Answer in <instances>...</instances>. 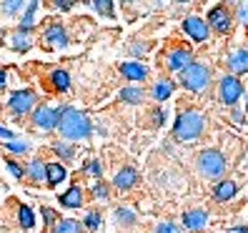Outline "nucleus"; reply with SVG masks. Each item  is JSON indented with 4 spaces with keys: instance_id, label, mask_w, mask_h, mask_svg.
<instances>
[{
    "instance_id": "1",
    "label": "nucleus",
    "mask_w": 248,
    "mask_h": 233,
    "mask_svg": "<svg viewBox=\"0 0 248 233\" xmlns=\"http://www.w3.org/2000/svg\"><path fill=\"white\" fill-rule=\"evenodd\" d=\"M58 130H61V136L68 138V140H83L93 133V125H91V118L85 113H80L78 108H58Z\"/></svg>"
},
{
    "instance_id": "2",
    "label": "nucleus",
    "mask_w": 248,
    "mask_h": 233,
    "mask_svg": "<svg viewBox=\"0 0 248 233\" xmlns=\"http://www.w3.org/2000/svg\"><path fill=\"white\" fill-rule=\"evenodd\" d=\"M203 128H206V115L201 110H183L176 118L173 133H176L178 140H193L203 133Z\"/></svg>"
},
{
    "instance_id": "3",
    "label": "nucleus",
    "mask_w": 248,
    "mask_h": 233,
    "mask_svg": "<svg viewBox=\"0 0 248 233\" xmlns=\"http://www.w3.org/2000/svg\"><path fill=\"white\" fill-rule=\"evenodd\" d=\"M181 83H183V88L186 91H191V93H203L211 85V68L206 63H191L183 73H181Z\"/></svg>"
},
{
    "instance_id": "4",
    "label": "nucleus",
    "mask_w": 248,
    "mask_h": 233,
    "mask_svg": "<svg viewBox=\"0 0 248 233\" xmlns=\"http://www.w3.org/2000/svg\"><path fill=\"white\" fill-rule=\"evenodd\" d=\"M196 168H198V173H201L203 178H221L223 173H226V168H228L226 166V155L221 151L208 148V151H203L198 155Z\"/></svg>"
},
{
    "instance_id": "5",
    "label": "nucleus",
    "mask_w": 248,
    "mask_h": 233,
    "mask_svg": "<svg viewBox=\"0 0 248 233\" xmlns=\"http://www.w3.org/2000/svg\"><path fill=\"white\" fill-rule=\"evenodd\" d=\"M218 95L226 106H236L241 95H243V85L236 76H223L221 78V85H218Z\"/></svg>"
},
{
    "instance_id": "6",
    "label": "nucleus",
    "mask_w": 248,
    "mask_h": 233,
    "mask_svg": "<svg viewBox=\"0 0 248 233\" xmlns=\"http://www.w3.org/2000/svg\"><path fill=\"white\" fill-rule=\"evenodd\" d=\"M8 108L16 115H25V113L35 110V93L33 91H16V93H10Z\"/></svg>"
},
{
    "instance_id": "7",
    "label": "nucleus",
    "mask_w": 248,
    "mask_h": 233,
    "mask_svg": "<svg viewBox=\"0 0 248 233\" xmlns=\"http://www.w3.org/2000/svg\"><path fill=\"white\" fill-rule=\"evenodd\" d=\"M191 63H193V55H191V50H186V48H173L166 55V68L170 73H183Z\"/></svg>"
},
{
    "instance_id": "8",
    "label": "nucleus",
    "mask_w": 248,
    "mask_h": 233,
    "mask_svg": "<svg viewBox=\"0 0 248 233\" xmlns=\"http://www.w3.org/2000/svg\"><path fill=\"white\" fill-rule=\"evenodd\" d=\"M58 108H48V106H38L33 110V125H38L40 130H53L58 128Z\"/></svg>"
},
{
    "instance_id": "9",
    "label": "nucleus",
    "mask_w": 248,
    "mask_h": 233,
    "mask_svg": "<svg viewBox=\"0 0 248 233\" xmlns=\"http://www.w3.org/2000/svg\"><path fill=\"white\" fill-rule=\"evenodd\" d=\"M183 31L191 35L196 43H203L208 38V33H211V28H208V23L203 20V18H198V16H191V18H186V23H183Z\"/></svg>"
},
{
    "instance_id": "10",
    "label": "nucleus",
    "mask_w": 248,
    "mask_h": 233,
    "mask_svg": "<svg viewBox=\"0 0 248 233\" xmlns=\"http://www.w3.org/2000/svg\"><path fill=\"white\" fill-rule=\"evenodd\" d=\"M208 28H213L216 33H228L231 31V13L221 5V8H213L208 13Z\"/></svg>"
},
{
    "instance_id": "11",
    "label": "nucleus",
    "mask_w": 248,
    "mask_h": 233,
    "mask_svg": "<svg viewBox=\"0 0 248 233\" xmlns=\"http://www.w3.org/2000/svg\"><path fill=\"white\" fill-rule=\"evenodd\" d=\"M183 226L188 231H203L208 226V213L203 208H193V211H186L183 213Z\"/></svg>"
},
{
    "instance_id": "12",
    "label": "nucleus",
    "mask_w": 248,
    "mask_h": 233,
    "mask_svg": "<svg viewBox=\"0 0 248 233\" xmlns=\"http://www.w3.org/2000/svg\"><path fill=\"white\" fill-rule=\"evenodd\" d=\"M121 73H123V78L128 80H145V76H148V68H145L143 63L138 61H128V63H121Z\"/></svg>"
},
{
    "instance_id": "13",
    "label": "nucleus",
    "mask_w": 248,
    "mask_h": 233,
    "mask_svg": "<svg viewBox=\"0 0 248 233\" xmlns=\"http://www.w3.org/2000/svg\"><path fill=\"white\" fill-rule=\"evenodd\" d=\"M43 38H46V43L50 48H65L68 46V33H65L63 25H50Z\"/></svg>"
},
{
    "instance_id": "14",
    "label": "nucleus",
    "mask_w": 248,
    "mask_h": 233,
    "mask_svg": "<svg viewBox=\"0 0 248 233\" xmlns=\"http://www.w3.org/2000/svg\"><path fill=\"white\" fill-rule=\"evenodd\" d=\"M136 181H138V173H136V168H121L118 173H115V178H113V186L115 188H121V191H128V188H133L136 186Z\"/></svg>"
},
{
    "instance_id": "15",
    "label": "nucleus",
    "mask_w": 248,
    "mask_h": 233,
    "mask_svg": "<svg viewBox=\"0 0 248 233\" xmlns=\"http://www.w3.org/2000/svg\"><path fill=\"white\" fill-rule=\"evenodd\" d=\"M231 73H248V48H238L228 55Z\"/></svg>"
},
{
    "instance_id": "16",
    "label": "nucleus",
    "mask_w": 248,
    "mask_h": 233,
    "mask_svg": "<svg viewBox=\"0 0 248 233\" xmlns=\"http://www.w3.org/2000/svg\"><path fill=\"white\" fill-rule=\"evenodd\" d=\"M80 203H83V188L80 186H70L61 196V206H65V208H80Z\"/></svg>"
},
{
    "instance_id": "17",
    "label": "nucleus",
    "mask_w": 248,
    "mask_h": 233,
    "mask_svg": "<svg viewBox=\"0 0 248 233\" xmlns=\"http://www.w3.org/2000/svg\"><path fill=\"white\" fill-rule=\"evenodd\" d=\"M46 173H48V183L50 186H61L68 176V171L63 163H46Z\"/></svg>"
},
{
    "instance_id": "18",
    "label": "nucleus",
    "mask_w": 248,
    "mask_h": 233,
    "mask_svg": "<svg viewBox=\"0 0 248 233\" xmlns=\"http://www.w3.org/2000/svg\"><path fill=\"white\" fill-rule=\"evenodd\" d=\"M236 191H238V186L233 181H221L213 188V196H216V201H231L233 196H236Z\"/></svg>"
},
{
    "instance_id": "19",
    "label": "nucleus",
    "mask_w": 248,
    "mask_h": 233,
    "mask_svg": "<svg viewBox=\"0 0 248 233\" xmlns=\"http://www.w3.org/2000/svg\"><path fill=\"white\" fill-rule=\"evenodd\" d=\"M25 176L31 178L33 183H40V181H46L48 178V173H46V163L43 161H31L25 168Z\"/></svg>"
},
{
    "instance_id": "20",
    "label": "nucleus",
    "mask_w": 248,
    "mask_h": 233,
    "mask_svg": "<svg viewBox=\"0 0 248 233\" xmlns=\"http://www.w3.org/2000/svg\"><path fill=\"white\" fill-rule=\"evenodd\" d=\"M151 93H153L155 100H166V98L173 93V83H170L168 78H160V80L153 85V91H151Z\"/></svg>"
},
{
    "instance_id": "21",
    "label": "nucleus",
    "mask_w": 248,
    "mask_h": 233,
    "mask_svg": "<svg viewBox=\"0 0 248 233\" xmlns=\"http://www.w3.org/2000/svg\"><path fill=\"white\" fill-rule=\"evenodd\" d=\"M121 100H125V103H140L143 100V88L140 85H128V88L121 91Z\"/></svg>"
},
{
    "instance_id": "22",
    "label": "nucleus",
    "mask_w": 248,
    "mask_h": 233,
    "mask_svg": "<svg viewBox=\"0 0 248 233\" xmlns=\"http://www.w3.org/2000/svg\"><path fill=\"white\" fill-rule=\"evenodd\" d=\"M50 83H53L55 91H68L70 88V76L65 70H53L50 73Z\"/></svg>"
},
{
    "instance_id": "23",
    "label": "nucleus",
    "mask_w": 248,
    "mask_h": 233,
    "mask_svg": "<svg viewBox=\"0 0 248 233\" xmlns=\"http://www.w3.org/2000/svg\"><path fill=\"white\" fill-rule=\"evenodd\" d=\"M53 233H80V223L70 221V218H63V221L53 223Z\"/></svg>"
},
{
    "instance_id": "24",
    "label": "nucleus",
    "mask_w": 248,
    "mask_h": 233,
    "mask_svg": "<svg viewBox=\"0 0 248 233\" xmlns=\"http://www.w3.org/2000/svg\"><path fill=\"white\" fill-rule=\"evenodd\" d=\"M35 10H38V3H28V10H25V16H23V20H20V28H18L20 33H31Z\"/></svg>"
},
{
    "instance_id": "25",
    "label": "nucleus",
    "mask_w": 248,
    "mask_h": 233,
    "mask_svg": "<svg viewBox=\"0 0 248 233\" xmlns=\"http://www.w3.org/2000/svg\"><path fill=\"white\" fill-rule=\"evenodd\" d=\"M115 221L125 223V226H133L136 223V213L130 208H125V206H121V208H115Z\"/></svg>"
},
{
    "instance_id": "26",
    "label": "nucleus",
    "mask_w": 248,
    "mask_h": 233,
    "mask_svg": "<svg viewBox=\"0 0 248 233\" xmlns=\"http://www.w3.org/2000/svg\"><path fill=\"white\" fill-rule=\"evenodd\" d=\"M18 218H20V226H23V228H33V226H35V216H33L31 206H20Z\"/></svg>"
},
{
    "instance_id": "27",
    "label": "nucleus",
    "mask_w": 248,
    "mask_h": 233,
    "mask_svg": "<svg viewBox=\"0 0 248 233\" xmlns=\"http://www.w3.org/2000/svg\"><path fill=\"white\" fill-rule=\"evenodd\" d=\"M10 46L13 48H16V50H28V48H31V38H28V33H16V35H13L10 38Z\"/></svg>"
},
{
    "instance_id": "28",
    "label": "nucleus",
    "mask_w": 248,
    "mask_h": 233,
    "mask_svg": "<svg viewBox=\"0 0 248 233\" xmlns=\"http://www.w3.org/2000/svg\"><path fill=\"white\" fill-rule=\"evenodd\" d=\"M98 13H103V16H113V3L110 0H95V3H91Z\"/></svg>"
},
{
    "instance_id": "29",
    "label": "nucleus",
    "mask_w": 248,
    "mask_h": 233,
    "mask_svg": "<svg viewBox=\"0 0 248 233\" xmlns=\"http://www.w3.org/2000/svg\"><path fill=\"white\" fill-rule=\"evenodd\" d=\"M53 151L61 155V158H65V161H68V158H73V148H70L68 143H55V145H53Z\"/></svg>"
},
{
    "instance_id": "30",
    "label": "nucleus",
    "mask_w": 248,
    "mask_h": 233,
    "mask_svg": "<svg viewBox=\"0 0 248 233\" xmlns=\"http://www.w3.org/2000/svg\"><path fill=\"white\" fill-rule=\"evenodd\" d=\"M8 151L10 153H25L28 151V143L25 140H8Z\"/></svg>"
},
{
    "instance_id": "31",
    "label": "nucleus",
    "mask_w": 248,
    "mask_h": 233,
    "mask_svg": "<svg viewBox=\"0 0 248 233\" xmlns=\"http://www.w3.org/2000/svg\"><path fill=\"white\" fill-rule=\"evenodd\" d=\"M83 226H88L91 231H95V228L100 226V213H95V211L88 213V216H85V223H83Z\"/></svg>"
},
{
    "instance_id": "32",
    "label": "nucleus",
    "mask_w": 248,
    "mask_h": 233,
    "mask_svg": "<svg viewBox=\"0 0 248 233\" xmlns=\"http://www.w3.org/2000/svg\"><path fill=\"white\" fill-rule=\"evenodd\" d=\"M5 166H8V171H10L16 178H23V176H25V168H20V163H16V161H8Z\"/></svg>"
},
{
    "instance_id": "33",
    "label": "nucleus",
    "mask_w": 248,
    "mask_h": 233,
    "mask_svg": "<svg viewBox=\"0 0 248 233\" xmlns=\"http://www.w3.org/2000/svg\"><path fill=\"white\" fill-rule=\"evenodd\" d=\"M85 173H91V176H100V173H103V166H100V161H88Z\"/></svg>"
},
{
    "instance_id": "34",
    "label": "nucleus",
    "mask_w": 248,
    "mask_h": 233,
    "mask_svg": "<svg viewBox=\"0 0 248 233\" xmlns=\"http://www.w3.org/2000/svg\"><path fill=\"white\" fill-rule=\"evenodd\" d=\"M155 233H181V231H178V226H176V223L166 221V223H160V226L155 228Z\"/></svg>"
},
{
    "instance_id": "35",
    "label": "nucleus",
    "mask_w": 248,
    "mask_h": 233,
    "mask_svg": "<svg viewBox=\"0 0 248 233\" xmlns=\"http://www.w3.org/2000/svg\"><path fill=\"white\" fill-rule=\"evenodd\" d=\"M20 5H23L20 0H8V3H3V10H5V13H18Z\"/></svg>"
},
{
    "instance_id": "36",
    "label": "nucleus",
    "mask_w": 248,
    "mask_h": 233,
    "mask_svg": "<svg viewBox=\"0 0 248 233\" xmlns=\"http://www.w3.org/2000/svg\"><path fill=\"white\" fill-rule=\"evenodd\" d=\"M93 196H95V198H108V188H106L103 183H95V186H93Z\"/></svg>"
},
{
    "instance_id": "37",
    "label": "nucleus",
    "mask_w": 248,
    "mask_h": 233,
    "mask_svg": "<svg viewBox=\"0 0 248 233\" xmlns=\"http://www.w3.org/2000/svg\"><path fill=\"white\" fill-rule=\"evenodd\" d=\"M238 20L241 23H248V3H241L238 5Z\"/></svg>"
},
{
    "instance_id": "38",
    "label": "nucleus",
    "mask_w": 248,
    "mask_h": 233,
    "mask_svg": "<svg viewBox=\"0 0 248 233\" xmlns=\"http://www.w3.org/2000/svg\"><path fill=\"white\" fill-rule=\"evenodd\" d=\"M145 50H148V46H145V43H136V46H130V53H133V55H143Z\"/></svg>"
},
{
    "instance_id": "39",
    "label": "nucleus",
    "mask_w": 248,
    "mask_h": 233,
    "mask_svg": "<svg viewBox=\"0 0 248 233\" xmlns=\"http://www.w3.org/2000/svg\"><path fill=\"white\" fill-rule=\"evenodd\" d=\"M0 138H8V140H13V133H10L8 128H3V125H0Z\"/></svg>"
},
{
    "instance_id": "40",
    "label": "nucleus",
    "mask_w": 248,
    "mask_h": 233,
    "mask_svg": "<svg viewBox=\"0 0 248 233\" xmlns=\"http://www.w3.org/2000/svg\"><path fill=\"white\" fill-rule=\"evenodd\" d=\"M43 218H46L48 223H53V211L50 208H43Z\"/></svg>"
},
{
    "instance_id": "41",
    "label": "nucleus",
    "mask_w": 248,
    "mask_h": 233,
    "mask_svg": "<svg viewBox=\"0 0 248 233\" xmlns=\"http://www.w3.org/2000/svg\"><path fill=\"white\" fill-rule=\"evenodd\" d=\"M55 5H58V8H63V10H68V8H70L73 3H70V0H58V3H55Z\"/></svg>"
},
{
    "instance_id": "42",
    "label": "nucleus",
    "mask_w": 248,
    "mask_h": 233,
    "mask_svg": "<svg viewBox=\"0 0 248 233\" xmlns=\"http://www.w3.org/2000/svg\"><path fill=\"white\" fill-rule=\"evenodd\" d=\"M233 121H236V123H243L246 118H243V113H241V110H233Z\"/></svg>"
},
{
    "instance_id": "43",
    "label": "nucleus",
    "mask_w": 248,
    "mask_h": 233,
    "mask_svg": "<svg viewBox=\"0 0 248 233\" xmlns=\"http://www.w3.org/2000/svg\"><path fill=\"white\" fill-rule=\"evenodd\" d=\"M153 118H155L158 123H163V121H166V113H163V110H155V115H153Z\"/></svg>"
},
{
    "instance_id": "44",
    "label": "nucleus",
    "mask_w": 248,
    "mask_h": 233,
    "mask_svg": "<svg viewBox=\"0 0 248 233\" xmlns=\"http://www.w3.org/2000/svg\"><path fill=\"white\" fill-rule=\"evenodd\" d=\"M228 233H248V228H243V226H238V228H231Z\"/></svg>"
},
{
    "instance_id": "45",
    "label": "nucleus",
    "mask_w": 248,
    "mask_h": 233,
    "mask_svg": "<svg viewBox=\"0 0 248 233\" xmlns=\"http://www.w3.org/2000/svg\"><path fill=\"white\" fill-rule=\"evenodd\" d=\"M3 88H5V73L0 70V91H3Z\"/></svg>"
}]
</instances>
